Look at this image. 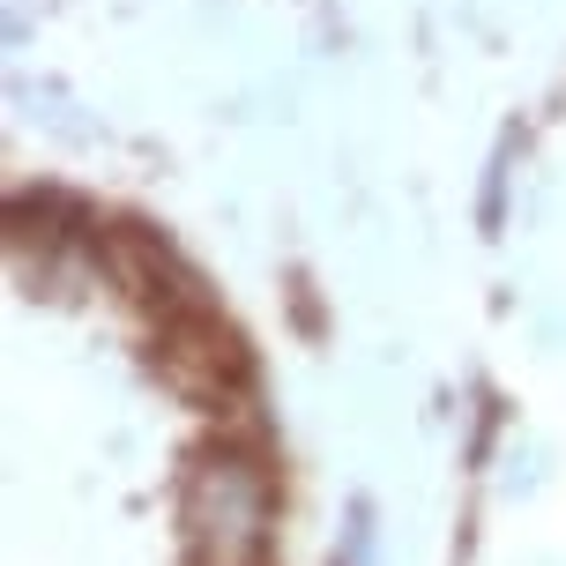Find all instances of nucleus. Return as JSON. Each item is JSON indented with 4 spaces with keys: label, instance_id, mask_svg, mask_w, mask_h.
Wrapping results in <instances>:
<instances>
[{
    "label": "nucleus",
    "instance_id": "obj_1",
    "mask_svg": "<svg viewBox=\"0 0 566 566\" xmlns=\"http://www.w3.org/2000/svg\"><path fill=\"white\" fill-rule=\"evenodd\" d=\"M187 552H195V566H261V552H269V492L231 448H209L195 462Z\"/></svg>",
    "mask_w": 566,
    "mask_h": 566
}]
</instances>
